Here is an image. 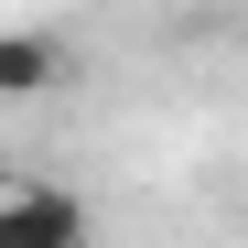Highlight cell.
I'll return each mask as SVG.
<instances>
[{
    "instance_id": "obj_1",
    "label": "cell",
    "mask_w": 248,
    "mask_h": 248,
    "mask_svg": "<svg viewBox=\"0 0 248 248\" xmlns=\"http://www.w3.org/2000/svg\"><path fill=\"white\" fill-rule=\"evenodd\" d=\"M0 248H97L65 184H0Z\"/></svg>"
},
{
    "instance_id": "obj_2",
    "label": "cell",
    "mask_w": 248,
    "mask_h": 248,
    "mask_svg": "<svg viewBox=\"0 0 248 248\" xmlns=\"http://www.w3.org/2000/svg\"><path fill=\"white\" fill-rule=\"evenodd\" d=\"M65 87V44L54 32H0V108H32Z\"/></svg>"
}]
</instances>
